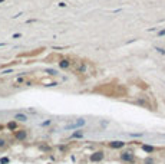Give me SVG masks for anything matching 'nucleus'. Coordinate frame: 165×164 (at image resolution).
<instances>
[{
	"label": "nucleus",
	"instance_id": "17",
	"mask_svg": "<svg viewBox=\"0 0 165 164\" xmlns=\"http://www.w3.org/2000/svg\"><path fill=\"white\" fill-rule=\"evenodd\" d=\"M3 2H4V0H0V3H3Z\"/></svg>",
	"mask_w": 165,
	"mask_h": 164
},
{
	"label": "nucleus",
	"instance_id": "7",
	"mask_svg": "<svg viewBox=\"0 0 165 164\" xmlns=\"http://www.w3.org/2000/svg\"><path fill=\"white\" fill-rule=\"evenodd\" d=\"M59 65H60V68H63V69H65V68H69L70 62H69V59H63V61H60V63H59Z\"/></svg>",
	"mask_w": 165,
	"mask_h": 164
},
{
	"label": "nucleus",
	"instance_id": "4",
	"mask_svg": "<svg viewBox=\"0 0 165 164\" xmlns=\"http://www.w3.org/2000/svg\"><path fill=\"white\" fill-rule=\"evenodd\" d=\"M14 120L16 121H20V122H25V121H27V115H25V114H16L14 115Z\"/></svg>",
	"mask_w": 165,
	"mask_h": 164
},
{
	"label": "nucleus",
	"instance_id": "12",
	"mask_svg": "<svg viewBox=\"0 0 165 164\" xmlns=\"http://www.w3.org/2000/svg\"><path fill=\"white\" fill-rule=\"evenodd\" d=\"M82 135H83V134H82V133H75V134H73V135H72V137H73V138H80V137H82Z\"/></svg>",
	"mask_w": 165,
	"mask_h": 164
},
{
	"label": "nucleus",
	"instance_id": "11",
	"mask_svg": "<svg viewBox=\"0 0 165 164\" xmlns=\"http://www.w3.org/2000/svg\"><path fill=\"white\" fill-rule=\"evenodd\" d=\"M155 50H158L161 55H165V49H162V48H158V46H157V48H155Z\"/></svg>",
	"mask_w": 165,
	"mask_h": 164
},
{
	"label": "nucleus",
	"instance_id": "8",
	"mask_svg": "<svg viewBox=\"0 0 165 164\" xmlns=\"http://www.w3.org/2000/svg\"><path fill=\"white\" fill-rule=\"evenodd\" d=\"M16 127H17V122L16 121H12V122L7 124V128H10V130H16Z\"/></svg>",
	"mask_w": 165,
	"mask_h": 164
},
{
	"label": "nucleus",
	"instance_id": "13",
	"mask_svg": "<svg viewBox=\"0 0 165 164\" xmlns=\"http://www.w3.org/2000/svg\"><path fill=\"white\" fill-rule=\"evenodd\" d=\"M4 145H6V140L0 138V147H4Z\"/></svg>",
	"mask_w": 165,
	"mask_h": 164
},
{
	"label": "nucleus",
	"instance_id": "5",
	"mask_svg": "<svg viewBox=\"0 0 165 164\" xmlns=\"http://www.w3.org/2000/svg\"><path fill=\"white\" fill-rule=\"evenodd\" d=\"M102 157H103V153H95L93 155H90V160L92 161H98V160H102Z\"/></svg>",
	"mask_w": 165,
	"mask_h": 164
},
{
	"label": "nucleus",
	"instance_id": "10",
	"mask_svg": "<svg viewBox=\"0 0 165 164\" xmlns=\"http://www.w3.org/2000/svg\"><path fill=\"white\" fill-rule=\"evenodd\" d=\"M46 72H47L49 75H56V74H58V72L55 71V69H46Z\"/></svg>",
	"mask_w": 165,
	"mask_h": 164
},
{
	"label": "nucleus",
	"instance_id": "16",
	"mask_svg": "<svg viewBox=\"0 0 165 164\" xmlns=\"http://www.w3.org/2000/svg\"><path fill=\"white\" fill-rule=\"evenodd\" d=\"M0 46H4V43H0Z\"/></svg>",
	"mask_w": 165,
	"mask_h": 164
},
{
	"label": "nucleus",
	"instance_id": "14",
	"mask_svg": "<svg viewBox=\"0 0 165 164\" xmlns=\"http://www.w3.org/2000/svg\"><path fill=\"white\" fill-rule=\"evenodd\" d=\"M158 36H165V29L159 30V32H158Z\"/></svg>",
	"mask_w": 165,
	"mask_h": 164
},
{
	"label": "nucleus",
	"instance_id": "2",
	"mask_svg": "<svg viewBox=\"0 0 165 164\" xmlns=\"http://www.w3.org/2000/svg\"><path fill=\"white\" fill-rule=\"evenodd\" d=\"M26 135H27V133L25 131V130H19L16 134H14V137H16V140H19V141H22V140H25L26 138Z\"/></svg>",
	"mask_w": 165,
	"mask_h": 164
},
{
	"label": "nucleus",
	"instance_id": "3",
	"mask_svg": "<svg viewBox=\"0 0 165 164\" xmlns=\"http://www.w3.org/2000/svg\"><path fill=\"white\" fill-rule=\"evenodd\" d=\"M125 145L123 141H114V142H109V147L111 148H122Z\"/></svg>",
	"mask_w": 165,
	"mask_h": 164
},
{
	"label": "nucleus",
	"instance_id": "15",
	"mask_svg": "<svg viewBox=\"0 0 165 164\" xmlns=\"http://www.w3.org/2000/svg\"><path fill=\"white\" fill-rule=\"evenodd\" d=\"M59 6H60V7H65V6H66V3H65V2H60V3H59Z\"/></svg>",
	"mask_w": 165,
	"mask_h": 164
},
{
	"label": "nucleus",
	"instance_id": "9",
	"mask_svg": "<svg viewBox=\"0 0 165 164\" xmlns=\"http://www.w3.org/2000/svg\"><path fill=\"white\" fill-rule=\"evenodd\" d=\"M144 150H145V151H148V153H152V151H154V148H152V147H149V145H144Z\"/></svg>",
	"mask_w": 165,
	"mask_h": 164
},
{
	"label": "nucleus",
	"instance_id": "1",
	"mask_svg": "<svg viewBox=\"0 0 165 164\" xmlns=\"http://www.w3.org/2000/svg\"><path fill=\"white\" fill-rule=\"evenodd\" d=\"M85 125V120L83 118H79L76 121H73V122H69L65 125V130H76V128H80V127Z\"/></svg>",
	"mask_w": 165,
	"mask_h": 164
},
{
	"label": "nucleus",
	"instance_id": "6",
	"mask_svg": "<svg viewBox=\"0 0 165 164\" xmlns=\"http://www.w3.org/2000/svg\"><path fill=\"white\" fill-rule=\"evenodd\" d=\"M121 157H122V160H123V161H132V160H134V157H132L129 153H123Z\"/></svg>",
	"mask_w": 165,
	"mask_h": 164
}]
</instances>
